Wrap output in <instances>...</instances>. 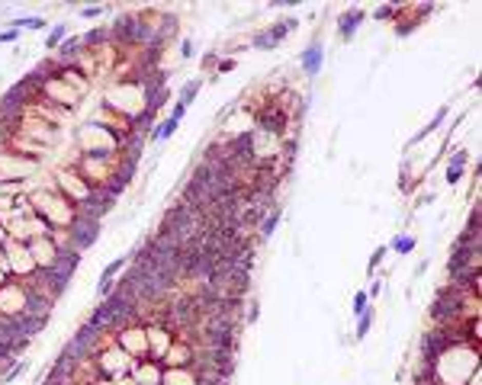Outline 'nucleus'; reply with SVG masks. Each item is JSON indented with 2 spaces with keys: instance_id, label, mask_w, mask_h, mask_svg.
Wrapping results in <instances>:
<instances>
[{
  "instance_id": "obj_1",
  "label": "nucleus",
  "mask_w": 482,
  "mask_h": 385,
  "mask_svg": "<svg viewBox=\"0 0 482 385\" xmlns=\"http://www.w3.org/2000/svg\"><path fill=\"white\" fill-rule=\"evenodd\" d=\"M453 347V337L447 334V328H437V331H431L421 337V363H428V366H437V359L444 356Z\"/></svg>"
},
{
  "instance_id": "obj_2",
  "label": "nucleus",
  "mask_w": 482,
  "mask_h": 385,
  "mask_svg": "<svg viewBox=\"0 0 482 385\" xmlns=\"http://www.w3.org/2000/svg\"><path fill=\"white\" fill-rule=\"evenodd\" d=\"M96 234H100V222H87V219H71L68 222V241H71V247H74L77 254L93 244Z\"/></svg>"
},
{
  "instance_id": "obj_3",
  "label": "nucleus",
  "mask_w": 482,
  "mask_h": 385,
  "mask_svg": "<svg viewBox=\"0 0 482 385\" xmlns=\"http://www.w3.org/2000/svg\"><path fill=\"white\" fill-rule=\"evenodd\" d=\"M283 125H286L283 103H267V106L257 110V132H264V135H280Z\"/></svg>"
},
{
  "instance_id": "obj_4",
  "label": "nucleus",
  "mask_w": 482,
  "mask_h": 385,
  "mask_svg": "<svg viewBox=\"0 0 482 385\" xmlns=\"http://www.w3.org/2000/svg\"><path fill=\"white\" fill-rule=\"evenodd\" d=\"M138 26H142V16H119L116 26H110V39L119 45H135L138 42Z\"/></svg>"
},
{
  "instance_id": "obj_5",
  "label": "nucleus",
  "mask_w": 482,
  "mask_h": 385,
  "mask_svg": "<svg viewBox=\"0 0 482 385\" xmlns=\"http://www.w3.org/2000/svg\"><path fill=\"white\" fill-rule=\"evenodd\" d=\"M193 356H196V353H193V347L184 340V344H174L171 350L164 353L161 363H164V366H190V363H193Z\"/></svg>"
},
{
  "instance_id": "obj_6",
  "label": "nucleus",
  "mask_w": 482,
  "mask_h": 385,
  "mask_svg": "<svg viewBox=\"0 0 482 385\" xmlns=\"http://www.w3.org/2000/svg\"><path fill=\"white\" fill-rule=\"evenodd\" d=\"M322 61H325V52H322V42H312L306 52H303V68L309 71V77H315L322 71Z\"/></svg>"
},
{
  "instance_id": "obj_7",
  "label": "nucleus",
  "mask_w": 482,
  "mask_h": 385,
  "mask_svg": "<svg viewBox=\"0 0 482 385\" xmlns=\"http://www.w3.org/2000/svg\"><path fill=\"white\" fill-rule=\"evenodd\" d=\"M364 23V10H347V13H341V19H337V26H341V39H354V32L357 26Z\"/></svg>"
},
{
  "instance_id": "obj_8",
  "label": "nucleus",
  "mask_w": 482,
  "mask_h": 385,
  "mask_svg": "<svg viewBox=\"0 0 482 385\" xmlns=\"http://www.w3.org/2000/svg\"><path fill=\"white\" fill-rule=\"evenodd\" d=\"M466 151H453V158H450V167H447V183H460V177L466 170Z\"/></svg>"
},
{
  "instance_id": "obj_9",
  "label": "nucleus",
  "mask_w": 482,
  "mask_h": 385,
  "mask_svg": "<svg viewBox=\"0 0 482 385\" xmlns=\"http://www.w3.org/2000/svg\"><path fill=\"white\" fill-rule=\"evenodd\" d=\"M199 87H203V80H190V83H184V90H180V106H184V110L193 103V96L199 93Z\"/></svg>"
},
{
  "instance_id": "obj_10",
  "label": "nucleus",
  "mask_w": 482,
  "mask_h": 385,
  "mask_svg": "<svg viewBox=\"0 0 482 385\" xmlns=\"http://www.w3.org/2000/svg\"><path fill=\"white\" fill-rule=\"evenodd\" d=\"M106 39H110V29H90V32L81 39V45H84V48H90V45H103Z\"/></svg>"
},
{
  "instance_id": "obj_11",
  "label": "nucleus",
  "mask_w": 482,
  "mask_h": 385,
  "mask_svg": "<svg viewBox=\"0 0 482 385\" xmlns=\"http://www.w3.org/2000/svg\"><path fill=\"white\" fill-rule=\"evenodd\" d=\"M65 35H68V26H55L52 32H48V39H45V48H48V52H55V48L65 42Z\"/></svg>"
},
{
  "instance_id": "obj_12",
  "label": "nucleus",
  "mask_w": 482,
  "mask_h": 385,
  "mask_svg": "<svg viewBox=\"0 0 482 385\" xmlns=\"http://www.w3.org/2000/svg\"><path fill=\"white\" fill-rule=\"evenodd\" d=\"M392 250H395V254H412V250H415V238L412 234H399V238L392 241Z\"/></svg>"
},
{
  "instance_id": "obj_13",
  "label": "nucleus",
  "mask_w": 482,
  "mask_h": 385,
  "mask_svg": "<svg viewBox=\"0 0 482 385\" xmlns=\"http://www.w3.org/2000/svg\"><path fill=\"white\" fill-rule=\"evenodd\" d=\"M276 222H280V209H273V212L267 215V219L260 222V238H264V241H267V238L273 234V228H276Z\"/></svg>"
},
{
  "instance_id": "obj_14",
  "label": "nucleus",
  "mask_w": 482,
  "mask_h": 385,
  "mask_svg": "<svg viewBox=\"0 0 482 385\" xmlns=\"http://www.w3.org/2000/svg\"><path fill=\"white\" fill-rule=\"evenodd\" d=\"M444 116H447V110H440L437 116H434V119H431V122H428V129H421V132H418V135L412 138V144H418L421 138H428V135H431V132H434V129H437V125H440V119H444Z\"/></svg>"
},
{
  "instance_id": "obj_15",
  "label": "nucleus",
  "mask_w": 482,
  "mask_h": 385,
  "mask_svg": "<svg viewBox=\"0 0 482 385\" xmlns=\"http://www.w3.org/2000/svg\"><path fill=\"white\" fill-rule=\"evenodd\" d=\"M42 26H45V23H42L39 16H26V19H16V23H13L16 32H19V29H42Z\"/></svg>"
},
{
  "instance_id": "obj_16",
  "label": "nucleus",
  "mask_w": 482,
  "mask_h": 385,
  "mask_svg": "<svg viewBox=\"0 0 482 385\" xmlns=\"http://www.w3.org/2000/svg\"><path fill=\"white\" fill-rule=\"evenodd\" d=\"M367 308H370V295H367V292H357V295H354V315L360 318Z\"/></svg>"
},
{
  "instance_id": "obj_17",
  "label": "nucleus",
  "mask_w": 482,
  "mask_h": 385,
  "mask_svg": "<svg viewBox=\"0 0 482 385\" xmlns=\"http://www.w3.org/2000/svg\"><path fill=\"white\" fill-rule=\"evenodd\" d=\"M370 324H373V311L367 308L364 315H360V324H357V337H364V334L370 331Z\"/></svg>"
},
{
  "instance_id": "obj_18",
  "label": "nucleus",
  "mask_w": 482,
  "mask_h": 385,
  "mask_svg": "<svg viewBox=\"0 0 482 385\" xmlns=\"http://www.w3.org/2000/svg\"><path fill=\"white\" fill-rule=\"evenodd\" d=\"M126 263H129V257H116V260L110 263V267H106V270H103V276H110V280H113V276H116L119 270H123V267H126Z\"/></svg>"
},
{
  "instance_id": "obj_19",
  "label": "nucleus",
  "mask_w": 482,
  "mask_h": 385,
  "mask_svg": "<svg viewBox=\"0 0 482 385\" xmlns=\"http://www.w3.org/2000/svg\"><path fill=\"white\" fill-rule=\"evenodd\" d=\"M113 289H116V286H113V280H110V276H100V286H96V292H100V298H106V295L113 292Z\"/></svg>"
},
{
  "instance_id": "obj_20",
  "label": "nucleus",
  "mask_w": 482,
  "mask_h": 385,
  "mask_svg": "<svg viewBox=\"0 0 482 385\" xmlns=\"http://www.w3.org/2000/svg\"><path fill=\"white\" fill-rule=\"evenodd\" d=\"M254 45H257V48H276V42L270 39V32H260V35H254Z\"/></svg>"
},
{
  "instance_id": "obj_21",
  "label": "nucleus",
  "mask_w": 482,
  "mask_h": 385,
  "mask_svg": "<svg viewBox=\"0 0 482 385\" xmlns=\"http://www.w3.org/2000/svg\"><path fill=\"white\" fill-rule=\"evenodd\" d=\"M373 16H376V19H392L395 10H392V7H376V13H373Z\"/></svg>"
},
{
  "instance_id": "obj_22",
  "label": "nucleus",
  "mask_w": 482,
  "mask_h": 385,
  "mask_svg": "<svg viewBox=\"0 0 482 385\" xmlns=\"http://www.w3.org/2000/svg\"><path fill=\"white\" fill-rule=\"evenodd\" d=\"M383 257H386V247H376V254L370 257V270H376L379 263H383Z\"/></svg>"
},
{
  "instance_id": "obj_23",
  "label": "nucleus",
  "mask_w": 482,
  "mask_h": 385,
  "mask_svg": "<svg viewBox=\"0 0 482 385\" xmlns=\"http://www.w3.org/2000/svg\"><path fill=\"white\" fill-rule=\"evenodd\" d=\"M193 55V39H184V45H180V58H190Z\"/></svg>"
},
{
  "instance_id": "obj_24",
  "label": "nucleus",
  "mask_w": 482,
  "mask_h": 385,
  "mask_svg": "<svg viewBox=\"0 0 482 385\" xmlns=\"http://www.w3.org/2000/svg\"><path fill=\"white\" fill-rule=\"evenodd\" d=\"M16 39V29H7V32H0V42H13Z\"/></svg>"
},
{
  "instance_id": "obj_25",
  "label": "nucleus",
  "mask_w": 482,
  "mask_h": 385,
  "mask_svg": "<svg viewBox=\"0 0 482 385\" xmlns=\"http://www.w3.org/2000/svg\"><path fill=\"white\" fill-rule=\"evenodd\" d=\"M100 13H103V7H87V10H84V16H90V19L100 16Z\"/></svg>"
},
{
  "instance_id": "obj_26",
  "label": "nucleus",
  "mask_w": 482,
  "mask_h": 385,
  "mask_svg": "<svg viewBox=\"0 0 482 385\" xmlns=\"http://www.w3.org/2000/svg\"><path fill=\"white\" fill-rule=\"evenodd\" d=\"M257 315H260V308L257 305H248V321H257Z\"/></svg>"
},
{
  "instance_id": "obj_27",
  "label": "nucleus",
  "mask_w": 482,
  "mask_h": 385,
  "mask_svg": "<svg viewBox=\"0 0 482 385\" xmlns=\"http://www.w3.org/2000/svg\"><path fill=\"white\" fill-rule=\"evenodd\" d=\"M232 68H235V58L232 61H219V74H225V71H232Z\"/></svg>"
},
{
  "instance_id": "obj_28",
  "label": "nucleus",
  "mask_w": 482,
  "mask_h": 385,
  "mask_svg": "<svg viewBox=\"0 0 482 385\" xmlns=\"http://www.w3.org/2000/svg\"><path fill=\"white\" fill-rule=\"evenodd\" d=\"M212 65H215V52H209L206 58H203V68H212Z\"/></svg>"
},
{
  "instance_id": "obj_29",
  "label": "nucleus",
  "mask_w": 482,
  "mask_h": 385,
  "mask_svg": "<svg viewBox=\"0 0 482 385\" xmlns=\"http://www.w3.org/2000/svg\"><path fill=\"white\" fill-rule=\"evenodd\" d=\"M4 286H7V273H4V270H0V289H4Z\"/></svg>"
},
{
  "instance_id": "obj_30",
  "label": "nucleus",
  "mask_w": 482,
  "mask_h": 385,
  "mask_svg": "<svg viewBox=\"0 0 482 385\" xmlns=\"http://www.w3.org/2000/svg\"><path fill=\"white\" fill-rule=\"evenodd\" d=\"M93 385H113V382H103V379H100V382H93Z\"/></svg>"
}]
</instances>
